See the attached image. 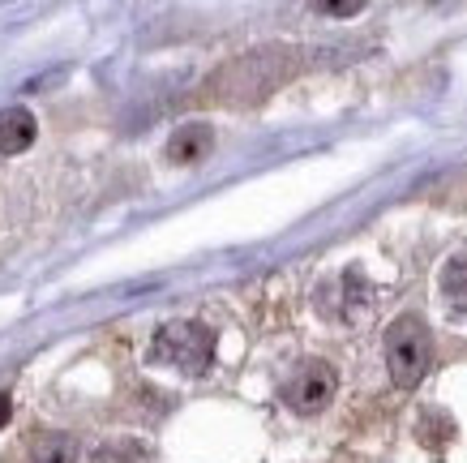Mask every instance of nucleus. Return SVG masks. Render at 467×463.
<instances>
[{"label":"nucleus","mask_w":467,"mask_h":463,"mask_svg":"<svg viewBox=\"0 0 467 463\" xmlns=\"http://www.w3.org/2000/svg\"><path fill=\"white\" fill-rule=\"evenodd\" d=\"M433 365V339H429V326L416 318V313H403L390 322L386 331V369H390V382L399 391H411L420 386Z\"/></svg>","instance_id":"f257e3e1"},{"label":"nucleus","mask_w":467,"mask_h":463,"mask_svg":"<svg viewBox=\"0 0 467 463\" xmlns=\"http://www.w3.org/2000/svg\"><path fill=\"white\" fill-rule=\"evenodd\" d=\"M9 416H14V404H9V395H0V429H5Z\"/></svg>","instance_id":"9d476101"},{"label":"nucleus","mask_w":467,"mask_h":463,"mask_svg":"<svg viewBox=\"0 0 467 463\" xmlns=\"http://www.w3.org/2000/svg\"><path fill=\"white\" fill-rule=\"evenodd\" d=\"M150 361L181 369L184 378H202L214 361V331L202 322H168L150 343Z\"/></svg>","instance_id":"f03ea898"},{"label":"nucleus","mask_w":467,"mask_h":463,"mask_svg":"<svg viewBox=\"0 0 467 463\" xmlns=\"http://www.w3.org/2000/svg\"><path fill=\"white\" fill-rule=\"evenodd\" d=\"M441 300L451 313L467 318V253H454L446 270H441Z\"/></svg>","instance_id":"39448f33"},{"label":"nucleus","mask_w":467,"mask_h":463,"mask_svg":"<svg viewBox=\"0 0 467 463\" xmlns=\"http://www.w3.org/2000/svg\"><path fill=\"white\" fill-rule=\"evenodd\" d=\"M360 5H322V14H339V17H348V14H356Z\"/></svg>","instance_id":"1a4fd4ad"},{"label":"nucleus","mask_w":467,"mask_h":463,"mask_svg":"<svg viewBox=\"0 0 467 463\" xmlns=\"http://www.w3.org/2000/svg\"><path fill=\"white\" fill-rule=\"evenodd\" d=\"M90 463H155V455L142 442H108V447L95 450Z\"/></svg>","instance_id":"0eeeda50"},{"label":"nucleus","mask_w":467,"mask_h":463,"mask_svg":"<svg viewBox=\"0 0 467 463\" xmlns=\"http://www.w3.org/2000/svg\"><path fill=\"white\" fill-rule=\"evenodd\" d=\"M35 142V116L26 108H5L0 112V154H17Z\"/></svg>","instance_id":"20e7f679"},{"label":"nucleus","mask_w":467,"mask_h":463,"mask_svg":"<svg viewBox=\"0 0 467 463\" xmlns=\"http://www.w3.org/2000/svg\"><path fill=\"white\" fill-rule=\"evenodd\" d=\"M206 151H211V129L206 125H184V129H176V138L168 142V154L176 163H198Z\"/></svg>","instance_id":"423d86ee"},{"label":"nucleus","mask_w":467,"mask_h":463,"mask_svg":"<svg viewBox=\"0 0 467 463\" xmlns=\"http://www.w3.org/2000/svg\"><path fill=\"white\" fill-rule=\"evenodd\" d=\"M339 391V378H335V369L326 365V361H305V365L287 378L284 386V404L300 416H313V412H322L330 399Z\"/></svg>","instance_id":"7ed1b4c3"},{"label":"nucleus","mask_w":467,"mask_h":463,"mask_svg":"<svg viewBox=\"0 0 467 463\" xmlns=\"http://www.w3.org/2000/svg\"><path fill=\"white\" fill-rule=\"evenodd\" d=\"M35 463H78V442L65 434H47L35 447Z\"/></svg>","instance_id":"6e6552de"}]
</instances>
